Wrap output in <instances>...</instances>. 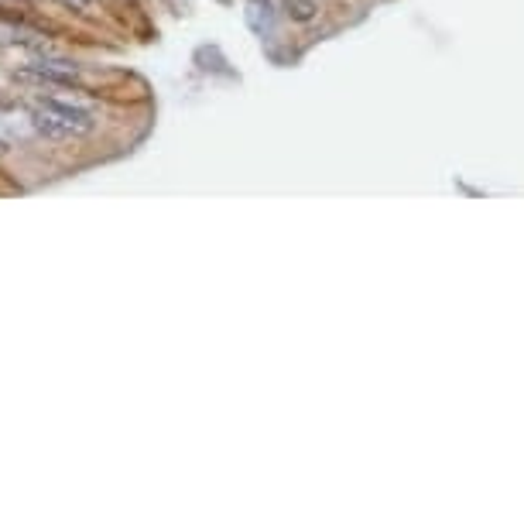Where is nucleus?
I'll list each match as a JSON object with an SVG mask.
<instances>
[{
	"label": "nucleus",
	"mask_w": 524,
	"mask_h": 524,
	"mask_svg": "<svg viewBox=\"0 0 524 524\" xmlns=\"http://www.w3.org/2000/svg\"><path fill=\"white\" fill-rule=\"evenodd\" d=\"M35 107H42L45 114H52L55 120H59V124H66L72 134H90L93 127H96V120H93L90 110L72 107V103H62V100H52V96H42Z\"/></svg>",
	"instance_id": "f257e3e1"
},
{
	"label": "nucleus",
	"mask_w": 524,
	"mask_h": 524,
	"mask_svg": "<svg viewBox=\"0 0 524 524\" xmlns=\"http://www.w3.org/2000/svg\"><path fill=\"white\" fill-rule=\"evenodd\" d=\"M285 11L292 14L295 21H312V14H316V4H312V0H285Z\"/></svg>",
	"instance_id": "f03ea898"
},
{
	"label": "nucleus",
	"mask_w": 524,
	"mask_h": 524,
	"mask_svg": "<svg viewBox=\"0 0 524 524\" xmlns=\"http://www.w3.org/2000/svg\"><path fill=\"white\" fill-rule=\"evenodd\" d=\"M4 151H7V144H4V141H0V155H4Z\"/></svg>",
	"instance_id": "39448f33"
},
{
	"label": "nucleus",
	"mask_w": 524,
	"mask_h": 524,
	"mask_svg": "<svg viewBox=\"0 0 524 524\" xmlns=\"http://www.w3.org/2000/svg\"><path fill=\"white\" fill-rule=\"evenodd\" d=\"M11 107V100H7V96H0V110H7Z\"/></svg>",
	"instance_id": "20e7f679"
},
{
	"label": "nucleus",
	"mask_w": 524,
	"mask_h": 524,
	"mask_svg": "<svg viewBox=\"0 0 524 524\" xmlns=\"http://www.w3.org/2000/svg\"><path fill=\"white\" fill-rule=\"evenodd\" d=\"M62 4H69V7H79V11H86V7H90V0H62Z\"/></svg>",
	"instance_id": "7ed1b4c3"
}]
</instances>
